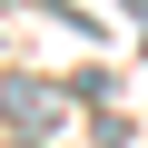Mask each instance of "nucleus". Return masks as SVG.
<instances>
[{"instance_id": "1", "label": "nucleus", "mask_w": 148, "mask_h": 148, "mask_svg": "<svg viewBox=\"0 0 148 148\" xmlns=\"http://www.w3.org/2000/svg\"><path fill=\"white\" fill-rule=\"evenodd\" d=\"M59 109H69V99H59L49 79H10V119H20V128H59Z\"/></svg>"}, {"instance_id": "2", "label": "nucleus", "mask_w": 148, "mask_h": 148, "mask_svg": "<svg viewBox=\"0 0 148 148\" xmlns=\"http://www.w3.org/2000/svg\"><path fill=\"white\" fill-rule=\"evenodd\" d=\"M128 10H138V20H148V0H128Z\"/></svg>"}]
</instances>
